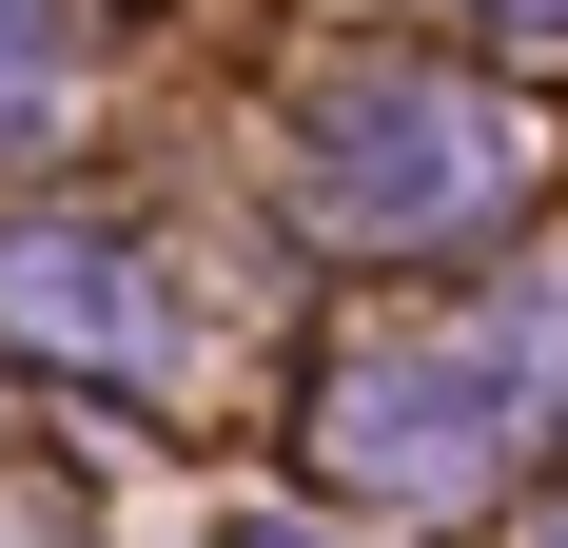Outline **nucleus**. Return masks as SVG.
I'll use <instances>...</instances> for the list:
<instances>
[{
	"label": "nucleus",
	"mask_w": 568,
	"mask_h": 548,
	"mask_svg": "<svg viewBox=\"0 0 568 548\" xmlns=\"http://www.w3.org/2000/svg\"><path fill=\"white\" fill-rule=\"evenodd\" d=\"M314 196L353 235H452L510 196V118L470 79H432V59H334L314 79Z\"/></svg>",
	"instance_id": "obj_1"
},
{
	"label": "nucleus",
	"mask_w": 568,
	"mask_h": 548,
	"mask_svg": "<svg viewBox=\"0 0 568 548\" xmlns=\"http://www.w3.org/2000/svg\"><path fill=\"white\" fill-rule=\"evenodd\" d=\"M490 432H510V412H490V373H470V353H373V373L334 392V470H373V490H470V470H490Z\"/></svg>",
	"instance_id": "obj_2"
},
{
	"label": "nucleus",
	"mask_w": 568,
	"mask_h": 548,
	"mask_svg": "<svg viewBox=\"0 0 568 548\" xmlns=\"http://www.w3.org/2000/svg\"><path fill=\"white\" fill-rule=\"evenodd\" d=\"M0 333H20V353H79V373H138V353H158L118 235H0Z\"/></svg>",
	"instance_id": "obj_3"
},
{
	"label": "nucleus",
	"mask_w": 568,
	"mask_h": 548,
	"mask_svg": "<svg viewBox=\"0 0 568 548\" xmlns=\"http://www.w3.org/2000/svg\"><path fill=\"white\" fill-rule=\"evenodd\" d=\"M79 99V0H0V158Z\"/></svg>",
	"instance_id": "obj_4"
},
{
	"label": "nucleus",
	"mask_w": 568,
	"mask_h": 548,
	"mask_svg": "<svg viewBox=\"0 0 568 548\" xmlns=\"http://www.w3.org/2000/svg\"><path fill=\"white\" fill-rule=\"evenodd\" d=\"M490 20H529V40H549V20H568V0H490Z\"/></svg>",
	"instance_id": "obj_5"
},
{
	"label": "nucleus",
	"mask_w": 568,
	"mask_h": 548,
	"mask_svg": "<svg viewBox=\"0 0 568 548\" xmlns=\"http://www.w3.org/2000/svg\"><path fill=\"white\" fill-rule=\"evenodd\" d=\"M216 548H314V529H216Z\"/></svg>",
	"instance_id": "obj_6"
},
{
	"label": "nucleus",
	"mask_w": 568,
	"mask_h": 548,
	"mask_svg": "<svg viewBox=\"0 0 568 548\" xmlns=\"http://www.w3.org/2000/svg\"><path fill=\"white\" fill-rule=\"evenodd\" d=\"M549 548H568V509H549Z\"/></svg>",
	"instance_id": "obj_7"
}]
</instances>
